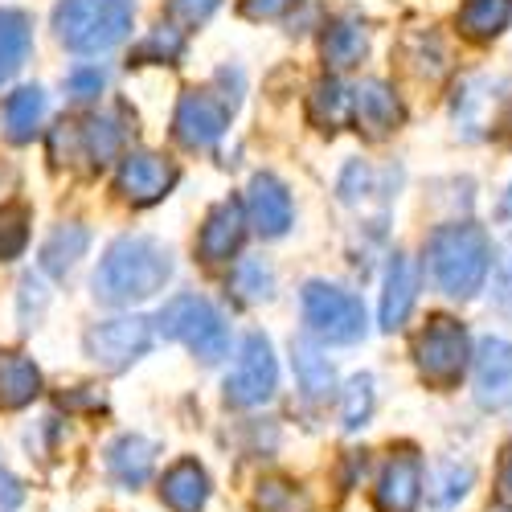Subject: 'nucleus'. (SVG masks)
<instances>
[{"mask_svg": "<svg viewBox=\"0 0 512 512\" xmlns=\"http://www.w3.org/2000/svg\"><path fill=\"white\" fill-rule=\"evenodd\" d=\"M173 279V250L148 234H123L107 246L95 267V300L107 308H132L164 291Z\"/></svg>", "mask_w": 512, "mask_h": 512, "instance_id": "f257e3e1", "label": "nucleus"}, {"mask_svg": "<svg viewBox=\"0 0 512 512\" xmlns=\"http://www.w3.org/2000/svg\"><path fill=\"white\" fill-rule=\"evenodd\" d=\"M426 271L455 300H472L492 271V242L476 222H447L426 238Z\"/></svg>", "mask_w": 512, "mask_h": 512, "instance_id": "f03ea898", "label": "nucleus"}, {"mask_svg": "<svg viewBox=\"0 0 512 512\" xmlns=\"http://www.w3.org/2000/svg\"><path fill=\"white\" fill-rule=\"evenodd\" d=\"M132 0H62L54 9V33L74 54H107L132 33Z\"/></svg>", "mask_w": 512, "mask_h": 512, "instance_id": "7ed1b4c3", "label": "nucleus"}, {"mask_svg": "<svg viewBox=\"0 0 512 512\" xmlns=\"http://www.w3.org/2000/svg\"><path fill=\"white\" fill-rule=\"evenodd\" d=\"M156 328L168 336V340H177V345H185L193 357H201L205 365L213 361H222L230 353V328L222 320V312L213 308L205 295H173L160 316H156Z\"/></svg>", "mask_w": 512, "mask_h": 512, "instance_id": "20e7f679", "label": "nucleus"}, {"mask_svg": "<svg viewBox=\"0 0 512 512\" xmlns=\"http://www.w3.org/2000/svg\"><path fill=\"white\" fill-rule=\"evenodd\" d=\"M300 308L312 340H324V345H357V340H365V304L345 287L308 279L300 291Z\"/></svg>", "mask_w": 512, "mask_h": 512, "instance_id": "39448f33", "label": "nucleus"}, {"mask_svg": "<svg viewBox=\"0 0 512 512\" xmlns=\"http://www.w3.org/2000/svg\"><path fill=\"white\" fill-rule=\"evenodd\" d=\"M414 365L435 390H451L472 365V336L451 316H431L414 340Z\"/></svg>", "mask_w": 512, "mask_h": 512, "instance_id": "423d86ee", "label": "nucleus"}, {"mask_svg": "<svg viewBox=\"0 0 512 512\" xmlns=\"http://www.w3.org/2000/svg\"><path fill=\"white\" fill-rule=\"evenodd\" d=\"M222 390H226V402L230 406H263L275 398L279 390V365H275V349H271V340L263 332H250L242 340V349H238V361L234 369L226 373L222 381Z\"/></svg>", "mask_w": 512, "mask_h": 512, "instance_id": "0eeeda50", "label": "nucleus"}, {"mask_svg": "<svg viewBox=\"0 0 512 512\" xmlns=\"http://www.w3.org/2000/svg\"><path fill=\"white\" fill-rule=\"evenodd\" d=\"M152 340H156L152 320H144V316H119V320L95 324L82 345H87V357L95 365H103L111 373H123L127 365H136L140 357H148Z\"/></svg>", "mask_w": 512, "mask_h": 512, "instance_id": "6e6552de", "label": "nucleus"}, {"mask_svg": "<svg viewBox=\"0 0 512 512\" xmlns=\"http://www.w3.org/2000/svg\"><path fill=\"white\" fill-rule=\"evenodd\" d=\"M234 99H226L222 91L213 87H189L177 103V115H173V136L185 144V148H209L226 136L230 127V115H234Z\"/></svg>", "mask_w": 512, "mask_h": 512, "instance_id": "1a4fd4ad", "label": "nucleus"}, {"mask_svg": "<svg viewBox=\"0 0 512 512\" xmlns=\"http://www.w3.org/2000/svg\"><path fill=\"white\" fill-rule=\"evenodd\" d=\"M181 177V168L168 160V156H156V152H127L123 164H119V193L123 201H132V205H156L164 201L168 193H173Z\"/></svg>", "mask_w": 512, "mask_h": 512, "instance_id": "9d476101", "label": "nucleus"}, {"mask_svg": "<svg viewBox=\"0 0 512 512\" xmlns=\"http://www.w3.org/2000/svg\"><path fill=\"white\" fill-rule=\"evenodd\" d=\"M476 369V402L484 410H508L512 406V340L484 336L472 349Z\"/></svg>", "mask_w": 512, "mask_h": 512, "instance_id": "9b49d317", "label": "nucleus"}, {"mask_svg": "<svg viewBox=\"0 0 512 512\" xmlns=\"http://www.w3.org/2000/svg\"><path fill=\"white\" fill-rule=\"evenodd\" d=\"M422 500V459L414 447H402V451H390L386 467L377 476V488H373V504L377 512H414Z\"/></svg>", "mask_w": 512, "mask_h": 512, "instance_id": "f8f14e48", "label": "nucleus"}, {"mask_svg": "<svg viewBox=\"0 0 512 512\" xmlns=\"http://www.w3.org/2000/svg\"><path fill=\"white\" fill-rule=\"evenodd\" d=\"M242 238H246V205L238 197H226L205 213L201 234H197V259L201 263H230L242 246Z\"/></svg>", "mask_w": 512, "mask_h": 512, "instance_id": "ddd939ff", "label": "nucleus"}, {"mask_svg": "<svg viewBox=\"0 0 512 512\" xmlns=\"http://www.w3.org/2000/svg\"><path fill=\"white\" fill-rule=\"evenodd\" d=\"M246 222L259 230L263 238H283L291 230V218H295V205H291V193L287 185L275 177V173H259L250 177V189H246Z\"/></svg>", "mask_w": 512, "mask_h": 512, "instance_id": "4468645a", "label": "nucleus"}, {"mask_svg": "<svg viewBox=\"0 0 512 512\" xmlns=\"http://www.w3.org/2000/svg\"><path fill=\"white\" fill-rule=\"evenodd\" d=\"M353 123L357 132H365L369 140H386L394 127L402 123V99L394 95L390 82L381 78H365L353 91Z\"/></svg>", "mask_w": 512, "mask_h": 512, "instance_id": "2eb2a0df", "label": "nucleus"}, {"mask_svg": "<svg viewBox=\"0 0 512 512\" xmlns=\"http://www.w3.org/2000/svg\"><path fill=\"white\" fill-rule=\"evenodd\" d=\"M156 455L160 447L144 435H119L111 447H107V476L115 488L123 492H136L152 480V467H156Z\"/></svg>", "mask_w": 512, "mask_h": 512, "instance_id": "dca6fc26", "label": "nucleus"}, {"mask_svg": "<svg viewBox=\"0 0 512 512\" xmlns=\"http://www.w3.org/2000/svg\"><path fill=\"white\" fill-rule=\"evenodd\" d=\"M418 300V275L414 263L406 259L402 250L390 254V267H386V283H381V328L398 332L406 324V316L414 312Z\"/></svg>", "mask_w": 512, "mask_h": 512, "instance_id": "f3484780", "label": "nucleus"}, {"mask_svg": "<svg viewBox=\"0 0 512 512\" xmlns=\"http://www.w3.org/2000/svg\"><path fill=\"white\" fill-rule=\"evenodd\" d=\"M160 500L173 512H201L209 500V476L197 459H177L160 480Z\"/></svg>", "mask_w": 512, "mask_h": 512, "instance_id": "a211bd4d", "label": "nucleus"}, {"mask_svg": "<svg viewBox=\"0 0 512 512\" xmlns=\"http://www.w3.org/2000/svg\"><path fill=\"white\" fill-rule=\"evenodd\" d=\"M41 394V369L33 357L0 349V410H25Z\"/></svg>", "mask_w": 512, "mask_h": 512, "instance_id": "6ab92c4d", "label": "nucleus"}, {"mask_svg": "<svg viewBox=\"0 0 512 512\" xmlns=\"http://www.w3.org/2000/svg\"><path fill=\"white\" fill-rule=\"evenodd\" d=\"M291 365H295V377L308 398H328L336 390V369L332 361L324 357V349L316 345L312 336H295L291 340Z\"/></svg>", "mask_w": 512, "mask_h": 512, "instance_id": "aec40b11", "label": "nucleus"}, {"mask_svg": "<svg viewBox=\"0 0 512 512\" xmlns=\"http://www.w3.org/2000/svg\"><path fill=\"white\" fill-rule=\"evenodd\" d=\"M33 50V21L21 9H0V87L29 62Z\"/></svg>", "mask_w": 512, "mask_h": 512, "instance_id": "412c9836", "label": "nucleus"}, {"mask_svg": "<svg viewBox=\"0 0 512 512\" xmlns=\"http://www.w3.org/2000/svg\"><path fill=\"white\" fill-rule=\"evenodd\" d=\"M320 54H324V62L332 70L357 66L369 54V29L361 21H349V17L345 21H332L328 33H324V41H320Z\"/></svg>", "mask_w": 512, "mask_h": 512, "instance_id": "4be33fe9", "label": "nucleus"}, {"mask_svg": "<svg viewBox=\"0 0 512 512\" xmlns=\"http://www.w3.org/2000/svg\"><path fill=\"white\" fill-rule=\"evenodd\" d=\"M472 484H476V467L472 463L443 459V463H435L431 480H426V504H431L435 512H447L472 492Z\"/></svg>", "mask_w": 512, "mask_h": 512, "instance_id": "5701e85b", "label": "nucleus"}, {"mask_svg": "<svg viewBox=\"0 0 512 512\" xmlns=\"http://www.w3.org/2000/svg\"><path fill=\"white\" fill-rule=\"evenodd\" d=\"M87 246H91V230L82 226V222L58 226V230L46 238V246H41V271L62 279V275L82 259V254H87Z\"/></svg>", "mask_w": 512, "mask_h": 512, "instance_id": "b1692460", "label": "nucleus"}, {"mask_svg": "<svg viewBox=\"0 0 512 512\" xmlns=\"http://www.w3.org/2000/svg\"><path fill=\"white\" fill-rule=\"evenodd\" d=\"M41 119H46V91L41 87H21L5 99V136L13 144H29Z\"/></svg>", "mask_w": 512, "mask_h": 512, "instance_id": "393cba45", "label": "nucleus"}, {"mask_svg": "<svg viewBox=\"0 0 512 512\" xmlns=\"http://www.w3.org/2000/svg\"><path fill=\"white\" fill-rule=\"evenodd\" d=\"M308 115H312V123L320 127V132H336L340 123L353 119V91L340 78L316 82L312 95H308Z\"/></svg>", "mask_w": 512, "mask_h": 512, "instance_id": "a878e982", "label": "nucleus"}, {"mask_svg": "<svg viewBox=\"0 0 512 512\" xmlns=\"http://www.w3.org/2000/svg\"><path fill=\"white\" fill-rule=\"evenodd\" d=\"M512 25V0H467L459 9V33L472 41H492Z\"/></svg>", "mask_w": 512, "mask_h": 512, "instance_id": "bb28decb", "label": "nucleus"}, {"mask_svg": "<svg viewBox=\"0 0 512 512\" xmlns=\"http://www.w3.org/2000/svg\"><path fill=\"white\" fill-rule=\"evenodd\" d=\"M230 291L242 304H267L275 295V271L267 259H238L230 271Z\"/></svg>", "mask_w": 512, "mask_h": 512, "instance_id": "cd10ccee", "label": "nucleus"}, {"mask_svg": "<svg viewBox=\"0 0 512 512\" xmlns=\"http://www.w3.org/2000/svg\"><path fill=\"white\" fill-rule=\"evenodd\" d=\"M74 132H78L82 148H87L91 164H107V160L119 152V144H123V127H115L111 115H91V119H82Z\"/></svg>", "mask_w": 512, "mask_h": 512, "instance_id": "c85d7f7f", "label": "nucleus"}, {"mask_svg": "<svg viewBox=\"0 0 512 512\" xmlns=\"http://www.w3.org/2000/svg\"><path fill=\"white\" fill-rule=\"evenodd\" d=\"M373 406H377L373 377H369V373L353 377L349 386L340 390V422H345V431H361V426H369V418H373Z\"/></svg>", "mask_w": 512, "mask_h": 512, "instance_id": "c756f323", "label": "nucleus"}, {"mask_svg": "<svg viewBox=\"0 0 512 512\" xmlns=\"http://www.w3.org/2000/svg\"><path fill=\"white\" fill-rule=\"evenodd\" d=\"M25 246H29V209L0 205V263L21 259Z\"/></svg>", "mask_w": 512, "mask_h": 512, "instance_id": "7c9ffc66", "label": "nucleus"}, {"mask_svg": "<svg viewBox=\"0 0 512 512\" xmlns=\"http://www.w3.org/2000/svg\"><path fill=\"white\" fill-rule=\"evenodd\" d=\"M181 54H185V33L173 29V25L152 29L136 46V62H168V66H177Z\"/></svg>", "mask_w": 512, "mask_h": 512, "instance_id": "2f4dec72", "label": "nucleus"}, {"mask_svg": "<svg viewBox=\"0 0 512 512\" xmlns=\"http://www.w3.org/2000/svg\"><path fill=\"white\" fill-rule=\"evenodd\" d=\"M259 508L263 512H308V500L283 480L259 484Z\"/></svg>", "mask_w": 512, "mask_h": 512, "instance_id": "473e14b6", "label": "nucleus"}, {"mask_svg": "<svg viewBox=\"0 0 512 512\" xmlns=\"http://www.w3.org/2000/svg\"><path fill=\"white\" fill-rule=\"evenodd\" d=\"M492 304L512 316V242H504L496 250V263H492Z\"/></svg>", "mask_w": 512, "mask_h": 512, "instance_id": "72a5a7b5", "label": "nucleus"}, {"mask_svg": "<svg viewBox=\"0 0 512 512\" xmlns=\"http://www.w3.org/2000/svg\"><path fill=\"white\" fill-rule=\"evenodd\" d=\"M103 87H107V78H103L99 66H78V70H70V78H66V91H70L74 99H95Z\"/></svg>", "mask_w": 512, "mask_h": 512, "instance_id": "f704fd0d", "label": "nucleus"}, {"mask_svg": "<svg viewBox=\"0 0 512 512\" xmlns=\"http://www.w3.org/2000/svg\"><path fill=\"white\" fill-rule=\"evenodd\" d=\"M218 5L222 0H168V17L181 25H201V21H209V13Z\"/></svg>", "mask_w": 512, "mask_h": 512, "instance_id": "c9c22d12", "label": "nucleus"}, {"mask_svg": "<svg viewBox=\"0 0 512 512\" xmlns=\"http://www.w3.org/2000/svg\"><path fill=\"white\" fill-rule=\"evenodd\" d=\"M300 0H242V17L246 21H275L283 13H291Z\"/></svg>", "mask_w": 512, "mask_h": 512, "instance_id": "e433bc0d", "label": "nucleus"}, {"mask_svg": "<svg viewBox=\"0 0 512 512\" xmlns=\"http://www.w3.org/2000/svg\"><path fill=\"white\" fill-rule=\"evenodd\" d=\"M365 189H369V168L361 160H353L345 168V177H340V201H357V197H365Z\"/></svg>", "mask_w": 512, "mask_h": 512, "instance_id": "4c0bfd02", "label": "nucleus"}, {"mask_svg": "<svg viewBox=\"0 0 512 512\" xmlns=\"http://www.w3.org/2000/svg\"><path fill=\"white\" fill-rule=\"evenodd\" d=\"M25 504V488L17 476H9L5 467H0V512H17Z\"/></svg>", "mask_w": 512, "mask_h": 512, "instance_id": "58836bf2", "label": "nucleus"}, {"mask_svg": "<svg viewBox=\"0 0 512 512\" xmlns=\"http://www.w3.org/2000/svg\"><path fill=\"white\" fill-rule=\"evenodd\" d=\"M496 496H500V504L504 508H512V443L504 447V455H500V472H496Z\"/></svg>", "mask_w": 512, "mask_h": 512, "instance_id": "ea45409f", "label": "nucleus"}, {"mask_svg": "<svg viewBox=\"0 0 512 512\" xmlns=\"http://www.w3.org/2000/svg\"><path fill=\"white\" fill-rule=\"evenodd\" d=\"M504 213H512V189H508V201H504Z\"/></svg>", "mask_w": 512, "mask_h": 512, "instance_id": "a19ab883", "label": "nucleus"}]
</instances>
